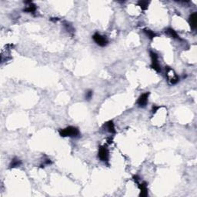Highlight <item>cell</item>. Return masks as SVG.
<instances>
[{"mask_svg": "<svg viewBox=\"0 0 197 197\" xmlns=\"http://www.w3.org/2000/svg\"><path fill=\"white\" fill-rule=\"evenodd\" d=\"M93 39L96 44L100 47H105L109 43L108 38H106V35H103L101 34L96 32L94 35H93Z\"/></svg>", "mask_w": 197, "mask_h": 197, "instance_id": "277c9868", "label": "cell"}, {"mask_svg": "<svg viewBox=\"0 0 197 197\" xmlns=\"http://www.w3.org/2000/svg\"><path fill=\"white\" fill-rule=\"evenodd\" d=\"M138 184V187L140 189V196L146 197L148 195V188H147V183L143 182L142 183H136Z\"/></svg>", "mask_w": 197, "mask_h": 197, "instance_id": "ba28073f", "label": "cell"}, {"mask_svg": "<svg viewBox=\"0 0 197 197\" xmlns=\"http://www.w3.org/2000/svg\"><path fill=\"white\" fill-rule=\"evenodd\" d=\"M22 165V161L20 160L19 159L15 157L13 159H12L10 162V165H9V167L10 168H16V167H19Z\"/></svg>", "mask_w": 197, "mask_h": 197, "instance_id": "7c38bea8", "label": "cell"}, {"mask_svg": "<svg viewBox=\"0 0 197 197\" xmlns=\"http://www.w3.org/2000/svg\"><path fill=\"white\" fill-rule=\"evenodd\" d=\"M143 32H144V33H145L146 35L147 36L150 38V39H152V38H154L155 37H156V35H157L153 31H152V30H150V29H143Z\"/></svg>", "mask_w": 197, "mask_h": 197, "instance_id": "4fadbf2b", "label": "cell"}, {"mask_svg": "<svg viewBox=\"0 0 197 197\" xmlns=\"http://www.w3.org/2000/svg\"><path fill=\"white\" fill-rule=\"evenodd\" d=\"M166 78H167L168 82L171 85H175V84H176L180 81V78H179L178 75H176V72L173 71V69H172L169 67H166Z\"/></svg>", "mask_w": 197, "mask_h": 197, "instance_id": "7a4b0ae2", "label": "cell"}, {"mask_svg": "<svg viewBox=\"0 0 197 197\" xmlns=\"http://www.w3.org/2000/svg\"><path fill=\"white\" fill-rule=\"evenodd\" d=\"M25 4H26V8L23 9V12H27V13H35V11H36V5L33 3L31 1H29V2H25Z\"/></svg>", "mask_w": 197, "mask_h": 197, "instance_id": "52a82bcc", "label": "cell"}, {"mask_svg": "<svg viewBox=\"0 0 197 197\" xmlns=\"http://www.w3.org/2000/svg\"><path fill=\"white\" fill-rule=\"evenodd\" d=\"M93 96V92L92 90H88L86 93V96H85V98H86V100H90Z\"/></svg>", "mask_w": 197, "mask_h": 197, "instance_id": "2e32d148", "label": "cell"}, {"mask_svg": "<svg viewBox=\"0 0 197 197\" xmlns=\"http://www.w3.org/2000/svg\"><path fill=\"white\" fill-rule=\"evenodd\" d=\"M149 96V92L142 94L139 97L137 102H136V104H137L138 106L140 107V108H145L146 106L147 103H148Z\"/></svg>", "mask_w": 197, "mask_h": 197, "instance_id": "8992f818", "label": "cell"}, {"mask_svg": "<svg viewBox=\"0 0 197 197\" xmlns=\"http://www.w3.org/2000/svg\"><path fill=\"white\" fill-rule=\"evenodd\" d=\"M44 162H45V165H51V164H52V161L49 159H45V160L44 161Z\"/></svg>", "mask_w": 197, "mask_h": 197, "instance_id": "e0dca14e", "label": "cell"}, {"mask_svg": "<svg viewBox=\"0 0 197 197\" xmlns=\"http://www.w3.org/2000/svg\"><path fill=\"white\" fill-rule=\"evenodd\" d=\"M98 157L100 158L101 161L104 162H106L109 161V152L106 146H102L100 147L99 149V153H98Z\"/></svg>", "mask_w": 197, "mask_h": 197, "instance_id": "5b68a950", "label": "cell"}, {"mask_svg": "<svg viewBox=\"0 0 197 197\" xmlns=\"http://www.w3.org/2000/svg\"><path fill=\"white\" fill-rule=\"evenodd\" d=\"M149 55L151 58V68L157 72H161V66L159 63V57L157 53L153 51H150Z\"/></svg>", "mask_w": 197, "mask_h": 197, "instance_id": "3957f363", "label": "cell"}, {"mask_svg": "<svg viewBox=\"0 0 197 197\" xmlns=\"http://www.w3.org/2000/svg\"><path fill=\"white\" fill-rule=\"evenodd\" d=\"M60 135L63 137L77 138L80 136V132L78 128L74 126H68L65 129H60Z\"/></svg>", "mask_w": 197, "mask_h": 197, "instance_id": "6da1fadb", "label": "cell"}, {"mask_svg": "<svg viewBox=\"0 0 197 197\" xmlns=\"http://www.w3.org/2000/svg\"><path fill=\"white\" fill-rule=\"evenodd\" d=\"M189 23L190 26L192 29H195L196 28L197 24V13L196 12H193L189 16Z\"/></svg>", "mask_w": 197, "mask_h": 197, "instance_id": "9c48e42d", "label": "cell"}, {"mask_svg": "<svg viewBox=\"0 0 197 197\" xmlns=\"http://www.w3.org/2000/svg\"><path fill=\"white\" fill-rule=\"evenodd\" d=\"M149 4V2H147V1H139L138 2V5H140L141 9L143 10H146L148 8Z\"/></svg>", "mask_w": 197, "mask_h": 197, "instance_id": "5bb4252c", "label": "cell"}, {"mask_svg": "<svg viewBox=\"0 0 197 197\" xmlns=\"http://www.w3.org/2000/svg\"><path fill=\"white\" fill-rule=\"evenodd\" d=\"M64 27L65 29H66L68 32H74L73 27H72V25H70L69 23H67V22H64Z\"/></svg>", "mask_w": 197, "mask_h": 197, "instance_id": "9a60e30c", "label": "cell"}, {"mask_svg": "<svg viewBox=\"0 0 197 197\" xmlns=\"http://www.w3.org/2000/svg\"><path fill=\"white\" fill-rule=\"evenodd\" d=\"M165 32L167 35H169V37H171L173 38H180V36L178 35V34L176 33V32L173 29L171 28H167L166 30H165Z\"/></svg>", "mask_w": 197, "mask_h": 197, "instance_id": "8fae6325", "label": "cell"}, {"mask_svg": "<svg viewBox=\"0 0 197 197\" xmlns=\"http://www.w3.org/2000/svg\"><path fill=\"white\" fill-rule=\"evenodd\" d=\"M103 127L109 133H115V126H114V123L112 121L110 120L109 121V122H106V123L103 125Z\"/></svg>", "mask_w": 197, "mask_h": 197, "instance_id": "30bf717a", "label": "cell"}]
</instances>
